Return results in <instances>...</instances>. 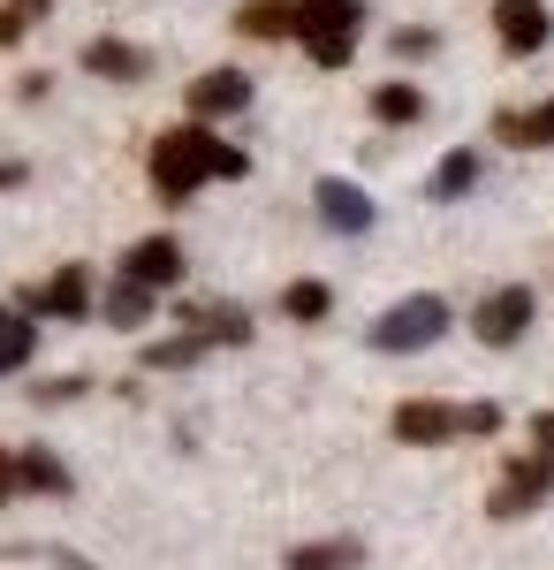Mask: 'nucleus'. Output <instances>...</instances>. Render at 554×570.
Masks as SVG:
<instances>
[{"instance_id": "b1692460", "label": "nucleus", "mask_w": 554, "mask_h": 570, "mask_svg": "<svg viewBox=\"0 0 554 570\" xmlns=\"http://www.w3.org/2000/svg\"><path fill=\"white\" fill-rule=\"evenodd\" d=\"M23 31H31V23H23V16H16V8L0 0V46H23Z\"/></svg>"}, {"instance_id": "423d86ee", "label": "nucleus", "mask_w": 554, "mask_h": 570, "mask_svg": "<svg viewBox=\"0 0 554 570\" xmlns=\"http://www.w3.org/2000/svg\"><path fill=\"white\" fill-rule=\"evenodd\" d=\"M532 312H540L532 282H510V289H494V297H478V305H471V327H478V343H486V351H510V343H524Z\"/></svg>"}, {"instance_id": "2eb2a0df", "label": "nucleus", "mask_w": 554, "mask_h": 570, "mask_svg": "<svg viewBox=\"0 0 554 570\" xmlns=\"http://www.w3.org/2000/svg\"><path fill=\"white\" fill-rule=\"evenodd\" d=\"M190 327H198L214 351H220V343H228V351L251 343V312H244V305H190Z\"/></svg>"}, {"instance_id": "f257e3e1", "label": "nucleus", "mask_w": 554, "mask_h": 570, "mask_svg": "<svg viewBox=\"0 0 554 570\" xmlns=\"http://www.w3.org/2000/svg\"><path fill=\"white\" fill-rule=\"evenodd\" d=\"M244 39H297L311 69H349L357 31H365V0H244L236 8Z\"/></svg>"}, {"instance_id": "4468645a", "label": "nucleus", "mask_w": 554, "mask_h": 570, "mask_svg": "<svg viewBox=\"0 0 554 570\" xmlns=\"http://www.w3.org/2000/svg\"><path fill=\"white\" fill-rule=\"evenodd\" d=\"M365 563V540H304L281 556V570H357Z\"/></svg>"}, {"instance_id": "a211bd4d", "label": "nucleus", "mask_w": 554, "mask_h": 570, "mask_svg": "<svg viewBox=\"0 0 554 570\" xmlns=\"http://www.w3.org/2000/svg\"><path fill=\"white\" fill-rule=\"evenodd\" d=\"M39 351V327H31V312H8L0 305V373H23Z\"/></svg>"}, {"instance_id": "aec40b11", "label": "nucleus", "mask_w": 554, "mask_h": 570, "mask_svg": "<svg viewBox=\"0 0 554 570\" xmlns=\"http://www.w3.org/2000/svg\"><path fill=\"white\" fill-rule=\"evenodd\" d=\"M373 115H380L387 130H403V122L426 115V91H418V85H380V91H373Z\"/></svg>"}, {"instance_id": "7ed1b4c3", "label": "nucleus", "mask_w": 554, "mask_h": 570, "mask_svg": "<svg viewBox=\"0 0 554 570\" xmlns=\"http://www.w3.org/2000/svg\"><path fill=\"white\" fill-rule=\"evenodd\" d=\"M395 441H410V449H441V441L456 434H494L502 426V403H433V395H418V403H395Z\"/></svg>"}, {"instance_id": "f8f14e48", "label": "nucleus", "mask_w": 554, "mask_h": 570, "mask_svg": "<svg viewBox=\"0 0 554 570\" xmlns=\"http://www.w3.org/2000/svg\"><path fill=\"white\" fill-rule=\"evenodd\" d=\"M85 69H91V77H107V85H145V77H152V53L129 46V39H91L85 46Z\"/></svg>"}, {"instance_id": "5701e85b", "label": "nucleus", "mask_w": 554, "mask_h": 570, "mask_svg": "<svg viewBox=\"0 0 554 570\" xmlns=\"http://www.w3.org/2000/svg\"><path fill=\"white\" fill-rule=\"evenodd\" d=\"M387 46H395L403 61H418V53H433V46H441V39H433V31H395V39H387Z\"/></svg>"}, {"instance_id": "39448f33", "label": "nucleus", "mask_w": 554, "mask_h": 570, "mask_svg": "<svg viewBox=\"0 0 554 570\" xmlns=\"http://www.w3.org/2000/svg\"><path fill=\"white\" fill-rule=\"evenodd\" d=\"M547 494H554V456H547V449H532V456H510V472H502V487H494L486 518L516 525V518H532Z\"/></svg>"}, {"instance_id": "f03ea898", "label": "nucleus", "mask_w": 554, "mask_h": 570, "mask_svg": "<svg viewBox=\"0 0 554 570\" xmlns=\"http://www.w3.org/2000/svg\"><path fill=\"white\" fill-rule=\"evenodd\" d=\"M251 160L236 153V145H220L206 122H182V130H160L152 137V190L168 198V206H182L198 183H214V176H244Z\"/></svg>"}, {"instance_id": "20e7f679", "label": "nucleus", "mask_w": 554, "mask_h": 570, "mask_svg": "<svg viewBox=\"0 0 554 570\" xmlns=\"http://www.w3.org/2000/svg\"><path fill=\"white\" fill-rule=\"evenodd\" d=\"M441 327H448V305L433 297V289H418V297H403V305H387L373 327H365V343L373 351H426V343H441Z\"/></svg>"}, {"instance_id": "6e6552de", "label": "nucleus", "mask_w": 554, "mask_h": 570, "mask_svg": "<svg viewBox=\"0 0 554 570\" xmlns=\"http://www.w3.org/2000/svg\"><path fill=\"white\" fill-rule=\"evenodd\" d=\"M182 99H190V122H220V115H244L251 107V77L244 69H206Z\"/></svg>"}, {"instance_id": "bb28decb", "label": "nucleus", "mask_w": 554, "mask_h": 570, "mask_svg": "<svg viewBox=\"0 0 554 570\" xmlns=\"http://www.w3.org/2000/svg\"><path fill=\"white\" fill-rule=\"evenodd\" d=\"M8 8H16L23 23H39V16H46V8H53V0H8Z\"/></svg>"}, {"instance_id": "1a4fd4ad", "label": "nucleus", "mask_w": 554, "mask_h": 570, "mask_svg": "<svg viewBox=\"0 0 554 570\" xmlns=\"http://www.w3.org/2000/svg\"><path fill=\"white\" fill-rule=\"evenodd\" d=\"M494 39L510 46V53H540L554 39L547 0H494Z\"/></svg>"}, {"instance_id": "412c9836", "label": "nucleus", "mask_w": 554, "mask_h": 570, "mask_svg": "<svg viewBox=\"0 0 554 570\" xmlns=\"http://www.w3.org/2000/svg\"><path fill=\"white\" fill-rule=\"evenodd\" d=\"M471 183H478V153H471V145H456V153L433 168V198H464Z\"/></svg>"}, {"instance_id": "a878e982", "label": "nucleus", "mask_w": 554, "mask_h": 570, "mask_svg": "<svg viewBox=\"0 0 554 570\" xmlns=\"http://www.w3.org/2000/svg\"><path fill=\"white\" fill-rule=\"evenodd\" d=\"M16 487H23V480H16V449H0V502H8Z\"/></svg>"}, {"instance_id": "6ab92c4d", "label": "nucleus", "mask_w": 554, "mask_h": 570, "mask_svg": "<svg viewBox=\"0 0 554 570\" xmlns=\"http://www.w3.org/2000/svg\"><path fill=\"white\" fill-rule=\"evenodd\" d=\"M16 480L31 487V494H69V464L46 456V449H16Z\"/></svg>"}, {"instance_id": "9d476101", "label": "nucleus", "mask_w": 554, "mask_h": 570, "mask_svg": "<svg viewBox=\"0 0 554 570\" xmlns=\"http://www.w3.org/2000/svg\"><path fill=\"white\" fill-rule=\"evenodd\" d=\"M311 198H319V220H327L335 236H365V228H373V198H365L349 176H319Z\"/></svg>"}, {"instance_id": "9b49d317", "label": "nucleus", "mask_w": 554, "mask_h": 570, "mask_svg": "<svg viewBox=\"0 0 554 570\" xmlns=\"http://www.w3.org/2000/svg\"><path fill=\"white\" fill-rule=\"evenodd\" d=\"M122 274L145 282V289H175V282H182V244H175V236H145V244H129Z\"/></svg>"}, {"instance_id": "ddd939ff", "label": "nucleus", "mask_w": 554, "mask_h": 570, "mask_svg": "<svg viewBox=\"0 0 554 570\" xmlns=\"http://www.w3.org/2000/svg\"><path fill=\"white\" fill-rule=\"evenodd\" d=\"M494 137H502V145H516V153L554 145V99H540V107H502V115H494Z\"/></svg>"}, {"instance_id": "f3484780", "label": "nucleus", "mask_w": 554, "mask_h": 570, "mask_svg": "<svg viewBox=\"0 0 554 570\" xmlns=\"http://www.w3.org/2000/svg\"><path fill=\"white\" fill-rule=\"evenodd\" d=\"M206 351H214V343L190 327V335H168V343H145V351H137V365H145V373H182V365H198Z\"/></svg>"}, {"instance_id": "393cba45", "label": "nucleus", "mask_w": 554, "mask_h": 570, "mask_svg": "<svg viewBox=\"0 0 554 570\" xmlns=\"http://www.w3.org/2000/svg\"><path fill=\"white\" fill-rule=\"evenodd\" d=\"M532 449H547V456H554V411H540V419H532Z\"/></svg>"}, {"instance_id": "dca6fc26", "label": "nucleus", "mask_w": 554, "mask_h": 570, "mask_svg": "<svg viewBox=\"0 0 554 570\" xmlns=\"http://www.w3.org/2000/svg\"><path fill=\"white\" fill-rule=\"evenodd\" d=\"M152 297H160V289H145V282H107V297H99V312H107V320H115V327H145V320H152Z\"/></svg>"}, {"instance_id": "4be33fe9", "label": "nucleus", "mask_w": 554, "mask_h": 570, "mask_svg": "<svg viewBox=\"0 0 554 570\" xmlns=\"http://www.w3.org/2000/svg\"><path fill=\"white\" fill-rule=\"evenodd\" d=\"M281 312L311 327V320H327V312H335V289H327V282H289V289H281Z\"/></svg>"}, {"instance_id": "0eeeda50", "label": "nucleus", "mask_w": 554, "mask_h": 570, "mask_svg": "<svg viewBox=\"0 0 554 570\" xmlns=\"http://www.w3.org/2000/svg\"><path fill=\"white\" fill-rule=\"evenodd\" d=\"M23 312H46V320H91V312H99V297H91V266L85 259L53 266L46 282L23 289Z\"/></svg>"}]
</instances>
